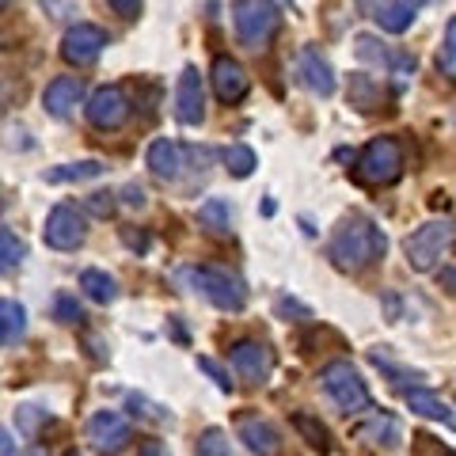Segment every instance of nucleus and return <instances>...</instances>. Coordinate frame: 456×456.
Returning a JSON list of instances; mask_svg holds the SVG:
<instances>
[{"label": "nucleus", "instance_id": "obj_1", "mask_svg": "<svg viewBox=\"0 0 456 456\" xmlns=\"http://www.w3.org/2000/svg\"><path fill=\"white\" fill-rule=\"evenodd\" d=\"M384 251H388V236H384V228L365 217V213H350V217H342L331 244H327V259H331L342 274H362V270L377 266L384 259Z\"/></svg>", "mask_w": 456, "mask_h": 456}, {"label": "nucleus", "instance_id": "obj_2", "mask_svg": "<svg viewBox=\"0 0 456 456\" xmlns=\"http://www.w3.org/2000/svg\"><path fill=\"white\" fill-rule=\"evenodd\" d=\"M183 281L191 285L194 293H202L209 305H217L221 312H244L248 305V285L244 278L228 274L224 266H183Z\"/></svg>", "mask_w": 456, "mask_h": 456}, {"label": "nucleus", "instance_id": "obj_3", "mask_svg": "<svg viewBox=\"0 0 456 456\" xmlns=\"http://www.w3.org/2000/svg\"><path fill=\"white\" fill-rule=\"evenodd\" d=\"M320 380H323V392L331 395V403L342 411V415H365V411H373V392L365 388L362 373L350 362L323 365Z\"/></svg>", "mask_w": 456, "mask_h": 456}, {"label": "nucleus", "instance_id": "obj_4", "mask_svg": "<svg viewBox=\"0 0 456 456\" xmlns=\"http://www.w3.org/2000/svg\"><path fill=\"white\" fill-rule=\"evenodd\" d=\"M232 23L248 50H263L278 31V4L274 0H232Z\"/></svg>", "mask_w": 456, "mask_h": 456}, {"label": "nucleus", "instance_id": "obj_5", "mask_svg": "<svg viewBox=\"0 0 456 456\" xmlns=\"http://www.w3.org/2000/svg\"><path fill=\"white\" fill-rule=\"evenodd\" d=\"M354 175L362 183H369V187H388V183H395L403 175V149H399V141L395 137H373L362 149Z\"/></svg>", "mask_w": 456, "mask_h": 456}, {"label": "nucleus", "instance_id": "obj_6", "mask_svg": "<svg viewBox=\"0 0 456 456\" xmlns=\"http://www.w3.org/2000/svg\"><path fill=\"white\" fill-rule=\"evenodd\" d=\"M449 248H452V224L449 221H426L422 228H415V232L407 236L403 255H407L411 270L426 274V270H434L441 259H445Z\"/></svg>", "mask_w": 456, "mask_h": 456}, {"label": "nucleus", "instance_id": "obj_7", "mask_svg": "<svg viewBox=\"0 0 456 456\" xmlns=\"http://www.w3.org/2000/svg\"><path fill=\"white\" fill-rule=\"evenodd\" d=\"M42 240L53 248V251H77L84 240H88V221L84 213L73 206H53L46 228H42Z\"/></svg>", "mask_w": 456, "mask_h": 456}, {"label": "nucleus", "instance_id": "obj_8", "mask_svg": "<svg viewBox=\"0 0 456 456\" xmlns=\"http://www.w3.org/2000/svg\"><path fill=\"white\" fill-rule=\"evenodd\" d=\"M88 122L95 126V130H122L126 118H130V95H126L118 84H110V88H99L92 99H88Z\"/></svg>", "mask_w": 456, "mask_h": 456}, {"label": "nucleus", "instance_id": "obj_9", "mask_svg": "<svg viewBox=\"0 0 456 456\" xmlns=\"http://www.w3.org/2000/svg\"><path fill=\"white\" fill-rule=\"evenodd\" d=\"M236 437L255 452V456H281L285 452V441L281 430L270 419H263L259 411H248V415L236 419Z\"/></svg>", "mask_w": 456, "mask_h": 456}, {"label": "nucleus", "instance_id": "obj_10", "mask_svg": "<svg viewBox=\"0 0 456 456\" xmlns=\"http://www.w3.org/2000/svg\"><path fill=\"white\" fill-rule=\"evenodd\" d=\"M228 358H232L236 373L244 377L248 384H266L270 373H274V354H270V346H266V342H259V338H240V342H232Z\"/></svg>", "mask_w": 456, "mask_h": 456}, {"label": "nucleus", "instance_id": "obj_11", "mask_svg": "<svg viewBox=\"0 0 456 456\" xmlns=\"http://www.w3.org/2000/svg\"><path fill=\"white\" fill-rule=\"evenodd\" d=\"M107 46V31L95 23H77L69 27L65 38H61V57L69 65H92L99 53Z\"/></svg>", "mask_w": 456, "mask_h": 456}, {"label": "nucleus", "instance_id": "obj_12", "mask_svg": "<svg viewBox=\"0 0 456 456\" xmlns=\"http://www.w3.org/2000/svg\"><path fill=\"white\" fill-rule=\"evenodd\" d=\"M88 441L107 456L122 452L134 441V426L126 422L118 411H99V415H92V422H88Z\"/></svg>", "mask_w": 456, "mask_h": 456}, {"label": "nucleus", "instance_id": "obj_13", "mask_svg": "<svg viewBox=\"0 0 456 456\" xmlns=\"http://www.w3.org/2000/svg\"><path fill=\"white\" fill-rule=\"evenodd\" d=\"M175 118L183 126H202L206 122V88H202V77H198L194 65L183 69V77L175 84Z\"/></svg>", "mask_w": 456, "mask_h": 456}, {"label": "nucleus", "instance_id": "obj_14", "mask_svg": "<svg viewBox=\"0 0 456 456\" xmlns=\"http://www.w3.org/2000/svg\"><path fill=\"white\" fill-rule=\"evenodd\" d=\"M209 80H213V92H217L221 103H240V99L251 92L248 69L240 61H232V57H217L209 69Z\"/></svg>", "mask_w": 456, "mask_h": 456}, {"label": "nucleus", "instance_id": "obj_15", "mask_svg": "<svg viewBox=\"0 0 456 456\" xmlns=\"http://www.w3.org/2000/svg\"><path fill=\"white\" fill-rule=\"evenodd\" d=\"M80 99H84L80 77H57L46 84V92H42V107H46V114H53V118H69Z\"/></svg>", "mask_w": 456, "mask_h": 456}, {"label": "nucleus", "instance_id": "obj_16", "mask_svg": "<svg viewBox=\"0 0 456 456\" xmlns=\"http://www.w3.org/2000/svg\"><path fill=\"white\" fill-rule=\"evenodd\" d=\"M183 156H187V149H183L179 141L156 137L152 145H149V167H152V175H160V179H179V171L187 167V164H183Z\"/></svg>", "mask_w": 456, "mask_h": 456}, {"label": "nucleus", "instance_id": "obj_17", "mask_svg": "<svg viewBox=\"0 0 456 456\" xmlns=\"http://www.w3.org/2000/svg\"><path fill=\"white\" fill-rule=\"evenodd\" d=\"M297 73H301V84L308 92H316L323 99L335 92V73H331V65H327V57H320V50H305Z\"/></svg>", "mask_w": 456, "mask_h": 456}, {"label": "nucleus", "instance_id": "obj_18", "mask_svg": "<svg viewBox=\"0 0 456 456\" xmlns=\"http://www.w3.org/2000/svg\"><path fill=\"white\" fill-rule=\"evenodd\" d=\"M358 57H365V61H373V65L392 69V73H415V57L384 50V42H377L373 35H358Z\"/></svg>", "mask_w": 456, "mask_h": 456}, {"label": "nucleus", "instance_id": "obj_19", "mask_svg": "<svg viewBox=\"0 0 456 456\" xmlns=\"http://www.w3.org/2000/svg\"><path fill=\"white\" fill-rule=\"evenodd\" d=\"M415 12H419L415 0H380L373 20L380 23V31H388V35H403L407 27L415 23Z\"/></svg>", "mask_w": 456, "mask_h": 456}, {"label": "nucleus", "instance_id": "obj_20", "mask_svg": "<svg viewBox=\"0 0 456 456\" xmlns=\"http://www.w3.org/2000/svg\"><path fill=\"white\" fill-rule=\"evenodd\" d=\"M293 430L301 434L308 441V449H316L320 456H331L335 452V441H331V430L316 419V415H308V411H297L293 415Z\"/></svg>", "mask_w": 456, "mask_h": 456}, {"label": "nucleus", "instance_id": "obj_21", "mask_svg": "<svg viewBox=\"0 0 456 456\" xmlns=\"http://www.w3.org/2000/svg\"><path fill=\"white\" fill-rule=\"evenodd\" d=\"M403 399H407V407L415 411V415L434 419V422H445V426H456L449 403H445V399H437L434 392H426V388H407V395H403Z\"/></svg>", "mask_w": 456, "mask_h": 456}, {"label": "nucleus", "instance_id": "obj_22", "mask_svg": "<svg viewBox=\"0 0 456 456\" xmlns=\"http://www.w3.org/2000/svg\"><path fill=\"white\" fill-rule=\"evenodd\" d=\"M362 441H369V445H384V449H399V441H403V430H399V422L392 415H373L362 430H358Z\"/></svg>", "mask_w": 456, "mask_h": 456}, {"label": "nucleus", "instance_id": "obj_23", "mask_svg": "<svg viewBox=\"0 0 456 456\" xmlns=\"http://www.w3.org/2000/svg\"><path fill=\"white\" fill-rule=\"evenodd\" d=\"M27 335V308L12 297H0V346H12Z\"/></svg>", "mask_w": 456, "mask_h": 456}, {"label": "nucleus", "instance_id": "obj_24", "mask_svg": "<svg viewBox=\"0 0 456 456\" xmlns=\"http://www.w3.org/2000/svg\"><path fill=\"white\" fill-rule=\"evenodd\" d=\"M80 289L88 293L95 305H110L114 297H118V281H114L110 274H103V270H84V274H80Z\"/></svg>", "mask_w": 456, "mask_h": 456}, {"label": "nucleus", "instance_id": "obj_25", "mask_svg": "<svg viewBox=\"0 0 456 456\" xmlns=\"http://www.w3.org/2000/svg\"><path fill=\"white\" fill-rule=\"evenodd\" d=\"M198 221H202L209 232H217V236L232 232V209H228V202H221V198H209V202L198 209Z\"/></svg>", "mask_w": 456, "mask_h": 456}, {"label": "nucleus", "instance_id": "obj_26", "mask_svg": "<svg viewBox=\"0 0 456 456\" xmlns=\"http://www.w3.org/2000/svg\"><path fill=\"white\" fill-rule=\"evenodd\" d=\"M103 175V164L99 160H80V164H65L46 171V183H84V179H99Z\"/></svg>", "mask_w": 456, "mask_h": 456}, {"label": "nucleus", "instance_id": "obj_27", "mask_svg": "<svg viewBox=\"0 0 456 456\" xmlns=\"http://www.w3.org/2000/svg\"><path fill=\"white\" fill-rule=\"evenodd\" d=\"M221 160H224V167H228V175H236V179H248L255 167H259V156H255L248 145H228L224 152H221Z\"/></svg>", "mask_w": 456, "mask_h": 456}, {"label": "nucleus", "instance_id": "obj_28", "mask_svg": "<svg viewBox=\"0 0 456 456\" xmlns=\"http://www.w3.org/2000/svg\"><path fill=\"white\" fill-rule=\"evenodd\" d=\"M23 259H27V244L16 232H8L4 228V232H0V274H12Z\"/></svg>", "mask_w": 456, "mask_h": 456}, {"label": "nucleus", "instance_id": "obj_29", "mask_svg": "<svg viewBox=\"0 0 456 456\" xmlns=\"http://www.w3.org/2000/svg\"><path fill=\"white\" fill-rule=\"evenodd\" d=\"M198 456H232V445H228V434L217 430V426H209L198 437Z\"/></svg>", "mask_w": 456, "mask_h": 456}, {"label": "nucleus", "instance_id": "obj_30", "mask_svg": "<svg viewBox=\"0 0 456 456\" xmlns=\"http://www.w3.org/2000/svg\"><path fill=\"white\" fill-rule=\"evenodd\" d=\"M377 95L380 88L369 77H354L350 80V99H354V107H362V110H373L377 107Z\"/></svg>", "mask_w": 456, "mask_h": 456}, {"label": "nucleus", "instance_id": "obj_31", "mask_svg": "<svg viewBox=\"0 0 456 456\" xmlns=\"http://www.w3.org/2000/svg\"><path fill=\"white\" fill-rule=\"evenodd\" d=\"M53 316L61 320V323H80L84 320V308H80V301H77L73 293H61L53 301Z\"/></svg>", "mask_w": 456, "mask_h": 456}, {"label": "nucleus", "instance_id": "obj_32", "mask_svg": "<svg viewBox=\"0 0 456 456\" xmlns=\"http://www.w3.org/2000/svg\"><path fill=\"white\" fill-rule=\"evenodd\" d=\"M198 369H202V373H206L213 384H217L221 392H232V377H228L224 369H221L217 362H213V358H198Z\"/></svg>", "mask_w": 456, "mask_h": 456}, {"label": "nucleus", "instance_id": "obj_33", "mask_svg": "<svg viewBox=\"0 0 456 456\" xmlns=\"http://www.w3.org/2000/svg\"><path fill=\"white\" fill-rule=\"evenodd\" d=\"M445 65L456 69V16L449 20V31H445Z\"/></svg>", "mask_w": 456, "mask_h": 456}, {"label": "nucleus", "instance_id": "obj_34", "mask_svg": "<svg viewBox=\"0 0 456 456\" xmlns=\"http://www.w3.org/2000/svg\"><path fill=\"white\" fill-rule=\"evenodd\" d=\"M110 8L118 12L122 20H137V12H141V0H110Z\"/></svg>", "mask_w": 456, "mask_h": 456}, {"label": "nucleus", "instance_id": "obj_35", "mask_svg": "<svg viewBox=\"0 0 456 456\" xmlns=\"http://www.w3.org/2000/svg\"><path fill=\"white\" fill-rule=\"evenodd\" d=\"M88 206L99 213V217H110V213H114V198H110V194H92Z\"/></svg>", "mask_w": 456, "mask_h": 456}, {"label": "nucleus", "instance_id": "obj_36", "mask_svg": "<svg viewBox=\"0 0 456 456\" xmlns=\"http://www.w3.org/2000/svg\"><path fill=\"white\" fill-rule=\"evenodd\" d=\"M437 281H441V289H445V293H456V266H441Z\"/></svg>", "mask_w": 456, "mask_h": 456}, {"label": "nucleus", "instance_id": "obj_37", "mask_svg": "<svg viewBox=\"0 0 456 456\" xmlns=\"http://www.w3.org/2000/svg\"><path fill=\"white\" fill-rule=\"evenodd\" d=\"M0 456H16V441H12V434L0 426Z\"/></svg>", "mask_w": 456, "mask_h": 456}, {"label": "nucleus", "instance_id": "obj_38", "mask_svg": "<svg viewBox=\"0 0 456 456\" xmlns=\"http://www.w3.org/2000/svg\"><path fill=\"white\" fill-rule=\"evenodd\" d=\"M137 456H167V449L160 445V441H145V445H141V452Z\"/></svg>", "mask_w": 456, "mask_h": 456}, {"label": "nucleus", "instance_id": "obj_39", "mask_svg": "<svg viewBox=\"0 0 456 456\" xmlns=\"http://www.w3.org/2000/svg\"><path fill=\"white\" fill-rule=\"evenodd\" d=\"M126 194H130V198H126V202H130V206H145V191H141V187H130V191H126Z\"/></svg>", "mask_w": 456, "mask_h": 456}, {"label": "nucleus", "instance_id": "obj_40", "mask_svg": "<svg viewBox=\"0 0 456 456\" xmlns=\"http://www.w3.org/2000/svg\"><path fill=\"white\" fill-rule=\"evenodd\" d=\"M23 456H46V452H42V449H27Z\"/></svg>", "mask_w": 456, "mask_h": 456}, {"label": "nucleus", "instance_id": "obj_41", "mask_svg": "<svg viewBox=\"0 0 456 456\" xmlns=\"http://www.w3.org/2000/svg\"><path fill=\"white\" fill-rule=\"evenodd\" d=\"M4 8H8V0H0V12H4Z\"/></svg>", "mask_w": 456, "mask_h": 456}, {"label": "nucleus", "instance_id": "obj_42", "mask_svg": "<svg viewBox=\"0 0 456 456\" xmlns=\"http://www.w3.org/2000/svg\"><path fill=\"white\" fill-rule=\"evenodd\" d=\"M0 213H4V198H0Z\"/></svg>", "mask_w": 456, "mask_h": 456}, {"label": "nucleus", "instance_id": "obj_43", "mask_svg": "<svg viewBox=\"0 0 456 456\" xmlns=\"http://www.w3.org/2000/svg\"><path fill=\"white\" fill-rule=\"evenodd\" d=\"M415 4H419V8H422V4H426V0H415Z\"/></svg>", "mask_w": 456, "mask_h": 456}, {"label": "nucleus", "instance_id": "obj_44", "mask_svg": "<svg viewBox=\"0 0 456 456\" xmlns=\"http://www.w3.org/2000/svg\"><path fill=\"white\" fill-rule=\"evenodd\" d=\"M362 4H369V0H362Z\"/></svg>", "mask_w": 456, "mask_h": 456}, {"label": "nucleus", "instance_id": "obj_45", "mask_svg": "<svg viewBox=\"0 0 456 456\" xmlns=\"http://www.w3.org/2000/svg\"><path fill=\"white\" fill-rule=\"evenodd\" d=\"M69 456H77V452H69Z\"/></svg>", "mask_w": 456, "mask_h": 456}, {"label": "nucleus", "instance_id": "obj_46", "mask_svg": "<svg viewBox=\"0 0 456 456\" xmlns=\"http://www.w3.org/2000/svg\"><path fill=\"white\" fill-rule=\"evenodd\" d=\"M449 456H456V452H449Z\"/></svg>", "mask_w": 456, "mask_h": 456}]
</instances>
